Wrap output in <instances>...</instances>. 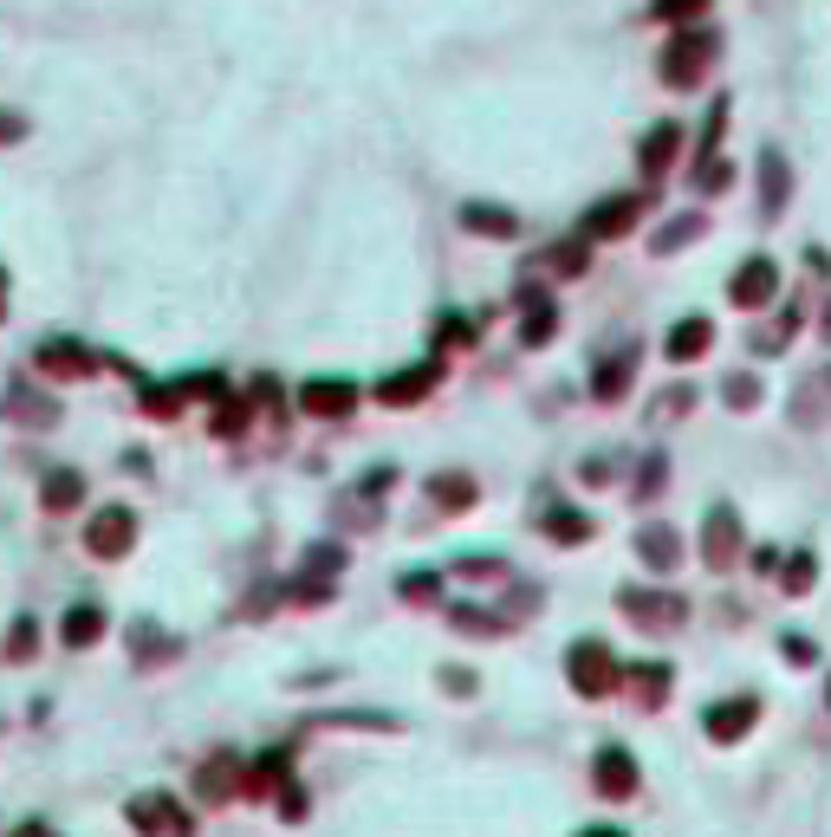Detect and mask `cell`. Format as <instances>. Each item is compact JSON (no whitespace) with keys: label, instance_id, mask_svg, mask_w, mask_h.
Here are the masks:
<instances>
[{"label":"cell","instance_id":"83f0119b","mask_svg":"<svg viewBox=\"0 0 831 837\" xmlns=\"http://www.w3.org/2000/svg\"><path fill=\"white\" fill-rule=\"evenodd\" d=\"M7 416H13V422H33V429H52V422H59V403H46V396H33L27 383H13V396H7Z\"/></svg>","mask_w":831,"mask_h":837},{"label":"cell","instance_id":"ab89813d","mask_svg":"<svg viewBox=\"0 0 831 837\" xmlns=\"http://www.w3.org/2000/svg\"><path fill=\"white\" fill-rule=\"evenodd\" d=\"M436 344H442V351H454V344H475V318H461V312H449V318L436 325Z\"/></svg>","mask_w":831,"mask_h":837},{"label":"cell","instance_id":"4dcf8cb0","mask_svg":"<svg viewBox=\"0 0 831 837\" xmlns=\"http://www.w3.org/2000/svg\"><path fill=\"white\" fill-rule=\"evenodd\" d=\"M553 332H559V312H553V299L532 305V312H520V344H527V351L553 344Z\"/></svg>","mask_w":831,"mask_h":837},{"label":"cell","instance_id":"484cf974","mask_svg":"<svg viewBox=\"0 0 831 837\" xmlns=\"http://www.w3.org/2000/svg\"><path fill=\"white\" fill-rule=\"evenodd\" d=\"M546 539H553V545H585V539H592V513H585V506H566V500L546 506Z\"/></svg>","mask_w":831,"mask_h":837},{"label":"cell","instance_id":"9c48e42d","mask_svg":"<svg viewBox=\"0 0 831 837\" xmlns=\"http://www.w3.org/2000/svg\"><path fill=\"white\" fill-rule=\"evenodd\" d=\"M130 545H137V513H130V506H98V513L85 520V552H91V559L111 565Z\"/></svg>","mask_w":831,"mask_h":837},{"label":"cell","instance_id":"ac0fdd59","mask_svg":"<svg viewBox=\"0 0 831 837\" xmlns=\"http://www.w3.org/2000/svg\"><path fill=\"white\" fill-rule=\"evenodd\" d=\"M708 351H715V325H708V318H676L669 338H663V357H669V364H702Z\"/></svg>","mask_w":831,"mask_h":837},{"label":"cell","instance_id":"ee69618b","mask_svg":"<svg viewBox=\"0 0 831 837\" xmlns=\"http://www.w3.org/2000/svg\"><path fill=\"white\" fill-rule=\"evenodd\" d=\"M20 130H27V117H13V111H0V144H13V137H20Z\"/></svg>","mask_w":831,"mask_h":837},{"label":"cell","instance_id":"44dd1931","mask_svg":"<svg viewBox=\"0 0 831 837\" xmlns=\"http://www.w3.org/2000/svg\"><path fill=\"white\" fill-rule=\"evenodd\" d=\"M637 559L649 571H676L682 565V533L676 526H663V520H649V526L637 533Z\"/></svg>","mask_w":831,"mask_h":837},{"label":"cell","instance_id":"60d3db41","mask_svg":"<svg viewBox=\"0 0 831 837\" xmlns=\"http://www.w3.org/2000/svg\"><path fill=\"white\" fill-rule=\"evenodd\" d=\"M273 799H280V818H293V825L305 818V786H293V779H286V786H280Z\"/></svg>","mask_w":831,"mask_h":837},{"label":"cell","instance_id":"d6986e66","mask_svg":"<svg viewBox=\"0 0 831 837\" xmlns=\"http://www.w3.org/2000/svg\"><path fill=\"white\" fill-rule=\"evenodd\" d=\"M105 630H111V617H105V604H66V617H59V643L66 649H91L105 643Z\"/></svg>","mask_w":831,"mask_h":837},{"label":"cell","instance_id":"1f68e13d","mask_svg":"<svg viewBox=\"0 0 831 837\" xmlns=\"http://www.w3.org/2000/svg\"><path fill=\"white\" fill-rule=\"evenodd\" d=\"M812 578H819V559H812V552L780 559V591H786V598H805V591H812Z\"/></svg>","mask_w":831,"mask_h":837},{"label":"cell","instance_id":"ffe728a7","mask_svg":"<svg viewBox=\"0 0 831 837\" xmlns=\"http://www.w3.org/2000/svg\"><path fill=\"white\" fill-rule=\"evenodd\" d=\"M793 422H799V429H825V422H831V364H825V371H812V377H799Z\"/></svg>","mask_w":831,"mask_h":837},{"label":"cell","instance_id":"f6af8a7d","mask_svg":"<svg viewBox=\"0 0 831 837\" xmlns=\"http://www.w3.org/2000/svg\"><path fill=\"white\" fill-rule=\"evenodd\" d=\"M578 837H624L617 825H592V831H578Z\"/></svg>","mask_w":831,"mask_h":837},{"label":"cell","instance_id":"5b68a950","mask_svg":"<svg viewBox=\"0 0 831 837\" xmlns=\"http://www.w3.org/2000/svg\"><path fill=\"white\" fill-rule=\"evenodd\" d=\"M124 818H130V831L137 837H195L183 799H169V792H137Z\"/></svg>","mask_w":831,"mask_h":837},{"label":"cell","instance_id":"c3c4849f","mask_svg":"<svg viewBox=\"0 0 831 837\" xmlns=\"http://www.w3.org/2000/svg\"><path fill=\"white\" fill-rule=\"evenodd\" d=\"M0 318H7V267H0Z\"/></svg>","mask_w":831,"mask_h":837},{"label":"cell","instance_id":"836d02e7","mask_svg":"<svg viewBox=\"0 0 831 837\" xmlns=\"http://www.w3.org/2000/svg\"><path fill=\"white\" fill-rule=\"evenodd\" d=\"M702 228H708L702 215H676V221H669V234H656V240H649V254H676V247H688Z\"/></svg>","mask_w":831,"mask_h":837},{"label":"cell","instance_id":"3957f363","mask_svg":"<svg viewBox=\"0 0 831 837\" xmlns=\"http://www.w3.org/2000/svg\"><path fill=\"white\" fill-rule=\"evenodd\" d=\"M780 260L773 254H747L741 267H734V279H727V305L734 312H766V305H780Z\"/></svg>","mask_w":831,"mask_h":837},{"label":"cell","instance_id":"681fc988","mask_svg":"<svg viewBox=\"0 0 831 837\" xmlns=\"http://www.w3.org/2000/svg\"><path fill=\"white\" fill-rule=\"evenodd\" d=\"M825 708H831V682H825Z\"/></svg>","mask_w":831,"mask_h":837},{"label":"cell","instance_id":"8d00e7d4","mask_svg":"<svg viewBox=\"0 0 831 837\" xmlns=\"http://www.w3.org/2000/svg\"><path fill=\"white\" fill-rule=\"evenodd\" d=\"M786 344H793V312H780V325H760V332H754L760 357H773V351H786Z\"/></svg>","mask_w":831,"mask_h":837},{"label":"cell","instance_id":"603a6c76","mask_svg":"<svg viewBox=\"0 0 831 837\" xmlns=\"http://www.w3.org/2000/svg\"><path fill=\"white\" fill-rule=\"evenodd\" d=\"M286 772H293V747H273V754H261V760L247 766V792H241V799H273V792H280V786H286Z\"/></svg>","mask_w":831,"mask_h":837},{"label":"cell","instance_id":"e0dca14e","mask_svg":"<svg viewBox=\"0 0 831 837\" xmlns=\"http://www.w3.org/2000/svg\"><path fill=\"white\" fill-rule=\"evenodd\" d=\"M676 156H682V124H649V137L637 144V169H643V183H663Z\"/></svg>","mask_w":831,"mask_h":837},{"label":"cell","instance_id":"7a4b0ae2","mask_svg":"<svg viewBox=\"0 0 831 837\" xmlns=\"http://www.w3.org/2000/svg\"><path fill=\"white\" fill-rule=\"evenodd\" d=\"M715 59H721V33H715V27H676V39L663 46V85L688 91V85H702V78H708Z\"/></svg>","mask_w":831,"mask_h":837},{"label":"cell","instance_id":"f35d334b","mask_svg":"<svg viewBox=\"0 0 831 837\" xmlns=\"http://www.w3.org/2000/svg\"><path fill=\"white\" fill-rule=\"evenodd\" d=\"M727 183H734V163H721V156H708V163L695 169V189H702V195H721Z\"/></svg>","mask_w":831,"mask_h":837},{"label":"cell","instance_id":"d4e9b609","mask_svg":"<svg viewBox=\"0 0 831 837\" xmlns=\"http://www.w3.org/2000/svg\"><path fill=\"white\" fill-rule=\"evenodd\" d=\"M793 195V176H786V156L780 150H760V215H780Z\"/></svg>","mask_w":831,"mask_h":837},{"label":"cell","instance_id":"cb8c5ba5","mask_svg":"<svg viewBox=\"0 0 831 837\" xmlns=\"http://www.w3.org/2000/svg\"><path fill=\"white\" fill-rule=\"evenodd\" d=\"M39 506H46V513H72V506H85V474H78V467H46Z\"/></svg>","mask_w":831,"mask_h":837},{"label":"cell","instance_id":"8992f818","mask_svg":"<svg viewBox=\"0 0 831 837\" xmlns=\"http://www.w3.org/2000/svg\"><path fill=\"white\" fill-rule=\"evenodd\" d=\"M592 786H598V799H610V805H624V799H637V786H643V766H637V754L630 747H598L592 754Z\"/></svg>","mask_w":831,"mask_h":837},{"label":"cell","instance_id":"7bdbcfd3","mask_svg":"<svg viewBox=\"0 0 831 837\" xmlns=\"http://www.w3.org/2000/svg\"><path fill=\"white\" fill-rule=\"evenodd\" d=\"M442 688H454V695H475V676H468V669H442Z\"/></svg>","mask_w":831,"mask_h":837},{"label":"cell","instance_id":"2e32d148","mask_svg":"<svg viewBox=\"0 0 831 837\" xmlns=\"http://www.w3.org/2000/svg\"><path fill=\"white\" fill-rule=\"evenodd\" d=\"M637 364H643V344H637V338H624V344H617V351L605 357V364L592 371V396H598V403H617V396H624V390L637 383Z\"/></svg>","mask_w":831,"mask_h":837},{"label":"cell","instance_id":"d590c367","mask_svg":"<svg viewBox=\"0 0 831 837\" xmlns=\"http://www.w3.org/2000/svg\"><path fill=\"white\" fill-rule=\"evenodd\" d=\"M708 13V0H656V20L663 27H695Z\"/></svg>","mask_w":831,"mask_h":837},{"label":"cell","instance_id":"bcb514c9","mask_svg":"<svg viewBox=\"0 0 831 837\" xmlns=\"http://www.w3.org/2000/svg\"><path fill=\"white\" fill-rule=\"evenodd\" d=\"M7 837H46V825H20V831H7Z\"/></svg>","mask_w":831,"mask_h":837},{"label":"cell","instance_id":"277c9868","mask_svg":"<svg viewBox=\"0 0 831 837\" xmlns=\"http://www.w3.org/2000/svg\"><path fill=\"white\" fill-rule=\"evenodd\" d=\"M617 610H624L630 623H643V630H676L682 617H688V604H682L676 591H663V584H624V591H617Z\"/></svg>","mask_w":831,"mask_h":837},{"label":"cell","instance_id":"9a60e30c","mask_svg":"<svg viewBox=\"0 0 831 837\" xmlns=\"http://www.w3.org/2000/svg\"><path fill=\"white\" fill-rule=\"evenodd\" d=\"M585 267H592V240L585 234H566V240L532 254V279H585Z\"/></svg>","mask_w":831,"mask_h":837},{"label":"cell","instance_id":"e575fe53","mask_svg":"<svg viewBox=\"0 0 831 837\" xmlns=\"http://www.w3.org/2000/svg\"><path fill=\"white\" fill-rule=\"evenodd\" d=\"M721 403L727 410H760V377L754 371H734V377L721 383Z\"/></svg>","mask_w":831,"mask_h":837},{"label":"cell","instance_id":"5bb4252c","mask_svg":"<svg viewBox=\"0 0 831 837\" xmlns=\"http://www.w3.org/2000/svg\"><path fill=\"white\" fill-rule=\"evenodd\" d=\"M760 721V701L754 695H734V701H715L708 715H702V733L715 740V747H734V740H747Z\"/></svg>","mask_w":831,"mask_h":837},{"label":"cell","instance_id":"b9f144b4","mask_svg":"<svg viewBox=\"0 0 831 837\" xmlns=\"http://www.w3.org/2000/svg\"><path fill=\"white\" fill-rule=\"evenodd\" d=\"M780 643H786V662H799V669H805V662H819V649H812V637H780Z\"/></svg>","mask_w":831,"mask_h":837},{"label":"cell","instance_id":"f1b7e54d","mask_svg":"<svg viewBox=\"0 0 831 837\" xmlns=\"http://www.w3.org/2000/svg\"><path fill=\"white\" fill-rule=\"evenodd\" d=\"M0 656H7V662H33V656H39V617H13V623H7Z\"/></svg>","mask_w":831,"mask_h":837},{"label":"cell","instance_id":"7dc6e473","mask_svg":"<svg viewBox=\"0 0 831 837\" xmlns=\"http://www.w3.org/2000/svg\"><path fill=\"white\" fill-rule=\"evenodd\" d=\"M819 332H825V344H831V299H825V312H819Z\"/></svg>","mask_w":831,"mask_h":837},{"label":"cell","instance_id":"d6a6232c","mask_svg":"<svg viewBox=\"0 0 831 837\" xmlns=\"http://www.w3.org/2000/svg\"><path fill=\"white\" fill-rule=\"evenodd\" d=\"M663 488H669V455H663V449H649V455H643V467H637V488H630V494H637V500H656Z\"/></svg>","mask_w":831,"mask_h":837},{"label":"cell","instance_id":"52a82bcc","mask_svg":"<svg viewBox=\"0 0 831 837\" xmlns=\"http://www.w3.org/2000/svg\"><path fill=\"white\" fill-rule=\"evenodd\" d=\"M241 792H247V760L234 747H222V754H208L195 766V799L202 805H234Z\"/></svg>","mask_w":831,"mask_h":837},{"label":"cell","instance_id":"ba28073f","mask_svg":"<svg viewBox=\"0 0 831 837\" xmlns=\"http://www.w3.org/2000/svg\"><path fill=\"white\" fill-rule=\"evenodd\" d=\"M33 371L46 383H85L98 371V351L78 338H46V344H33Z\"/></svg>","mask_w":831,"mask_h":837},{"label":"cell","instance_id":"7402d4cb","mask_svg":"<svg viewBox=\"0 0 831 837\" xmlns=\"http://www.w3.org/2000/svg\"><path fill=\"white\" fill-rule=\"evenodd\" d=\"M461 228L481 234V240H514V234H520V215H514V208H493V201H461Z\"/></svg>","mask_w":831,"mask_h":837},{"label":"cell","instance_id":"74e56055","mask_svg":"<svg viewBox=\"0 0 831 837\" xmlns=\"http://www.w3.org/2000/svg\"><path fill=\"white\" fill-rule=\"evenodd\" d=\"M397 591H403L410 604H429V598L442 591V578H436V571H403V578H397Z\"/></svg>","mask_w":831,"mask_h":837},{"label":"cell","instance_id":"7c38bea8","mask_svg":"<svg viewBox=\"0 0 831 837\" xmlns=\"http://www.w3.org/2000/svg\"><path fill=\"white\" fill-rule=\"evenodd\" d=\"M637 215H643V195H605V201L585 208L578 234H585V240H624V234L637 228Z\"/></svg>","mask_w":831,"mask_h":837},{"label":"cell","instance_id":"6da1fadb","mask_svg":"<svg viewBox=\"0 0 831 837\" xmlns=\"http://www.w3.org/2000/svg\"><path fill=\"white\" fill-rule=\"evenodd\" d=\"M566 682L578 688L585 701H605V695L624 688V662H617V649H610L605 637H578V643L566 649Z\"/></svg>","mask_w":831,"mask_h":837},{"label":"cell","instance_id":"f546056e","mask_svg":"<svg viewBox=\"0 0 831 837\" xmlns=\"http://www.w3.org/2000/svg\"><path fill=\"white\" fill-rule=\"evenodd\" d=\"M624 688H643L637 701L656 708V701H663V688H669V669H663V662H624Z\"/></svg>","mask_w":831,"mask_h":837},{"label":"cell","instance_id":"8fae6325","mask_svg":"<svg viewBox=\"0 0 831 837\" xmlns=\"http://www.w3.org/2000/svg\"><path fill=\"white\" fill-rule=\"evenodd\" d=\"M734 559H741V513H734L727 500H715V506H708V520H702V565L727 571Z\"/></svg>","mask_w":831,"mask_h":837},{"label":"cell","instance_id":"4fadbf2b","mask_svg":"<svg viewBox=\"0 0 831 837\" xmlns=\"http://www.w3.org/2000/svg\"><path fill=\"white\" fill-rule=\"evenodd\" d=\"M436 383H442V364L429 357V364H403V371H390V377H383L371 396H378V403H390V410H410V403H422Z\"/></svg>","mask_w":831,"mask_h":837},{"label":"cell","instance_id":"30bf717a","mask_svg":"<svg viewBox=\"0 0 831 837\" xmlns=\"http://www.w3.org/2000/svg\"><path fill=\"white\" fill-rule=\"evenodd\" d=\"M358 403H364V383H351V377H305L300 383V410L319 422H344Z\"/></svg>","mask_w":831,"mask_h":837},{"label":"cell","instance_id":"4316f807","mask_svg":"<svg viewBox=\"0 0 831 837\" xmlns=\"http://www.w3.org/2000/svg\"><path fill=\"white\" fill-rule=\"evenodd\" d=\"M429 500H436V506H442V513H461V506H475V500H481V488H475V474H436V481H429Z\"/></svg>","mask_w":831,"mask_h":837}]
</instances>
